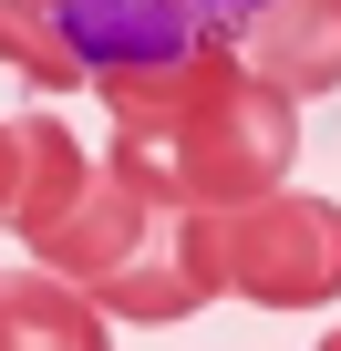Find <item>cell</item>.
I'll use <instances>...</instances> for the list:
<instances>
[{
    "instance_id": "cell-5",
    "label": "cell",
    "mask_w": 341,
    "mask_h": 351,
    "mask_svg": "<svg viewBox=\"0 0 341 351\" xmlns=\"http://www.w3.org/2000/svg\"><path fill=\"white\" fill-rule=\"evenodd\" d=\"M145 217H155V197H145V186H124L114 165H83V176H73V197H62L52 217H32V228H21V248H32L42 269H62L73 289H104V279L134 258Z\"/></svg>"
},
{
    "instance_id": "cell-7",
    "label": "cell",
    "mask_w": 341,
    "mask_h": 351,
    "mask_svg": "<svg viewBox=\"0 0 341 351\" xmlns=\"http://www.w3.org/2000/svg\"><path fill=\"white\" fill-rule=\"evenodd\" d=\"M104 341V300L73 289L62 269H0V351H93Z\"/></svg>"
},
{
    "instance_id": "cell-4",
    "label": "cell",
    "mask_w": 341,
    "mask_h": 351,
    "mask_svg": "<svg viewBox=\"0 0 341 351\" xmlns=\"http://www.w3.org/2000/svg\"><path fill=\"white\" fill-rule=\"evenodd\" d=\"M259 0H52V21L73 32L83 73H134V62H176L197 42H228Z\"/></svg>"
},
{
    "instance_id": "cell-2",
    "label": "cell",
    "mask_w": 341,
    "mask_h": 351,
    "mask_svg": "<svg viewBox=\"0 0 341 351\" xmlns=\"http://www.w3.org/2000/svg\"><path fill=\"white\" fill-rule=\"evenodd\" d=\"M217 258H228V289H248L269 310H320V300H341V207L259 186L217 217Z\"/></svg>"
},
{
    "instance_id": "cell-1",
    "label": "cell",
    "mask_w": 341,
    "mask_h": 351,
    "mask_svg": "<svg viewBox=\"0 0 341 351\" xmlns=\"http://www.w3.org/2000/svg\"><path fill=\"white\" fill-rule=\"evenodd\" d=\"M104 124H114V176L145 197H187V207H238L259 186H279L300 155V114L279 83H259L238 62V42H197L176 62H134V73H93Z\"/></svg>"
},
{
    "instance_id": "cell-8",
    "label": "cell",
    "mask_w": 341,
    "mask_h": 351,
    "mask_svg": "<svg viewBox=\"0 0 341 351\" xmlns=\"http://www.w3.org/2000/svg\"><path fill=\"white\" fill-rule=\"evenodd\" d=\"M73 176H83L73 124H52V114H0V228L52 217L73 197Z\"/></svg>"
},
{
    "instance_id": "cell-6",
    "label": "cell",
    "mask_w": 341,
    "mask_h": 351,
    "mask_svg": "<svg viewBox=\"0 0 341 351\" xmlns=\"http://www.w3.org/2000/svg\"><path fill=\"white\" fill-rule=\"evenodd\" d=\"M228 42H238V62H248L259 83H279L290 104H300V93H331V83H341V0H259Z\"/></svg>"
},
{
    "instance_id": "cell-9",
    "label": "cell",
    "mask_w": 341,
    "mask_h": 351,
    "mask_svg": "<svg viewBox=\"0 0 341 351\" xmlns=\"http://www.w3.org/2000/svg\"><path fill=\"white\" fill-rule=\"evenodd\" d=\"M0 62H11L32 93H73V83H93L83 52H73V32L52 21V0H0Z\"/></svg>"
},
{
    "instance_id": "cell-3",
    "label": "cell",
    "mask_w": 341,
    "mask_h": 351,
    "mask_svg": "<svg viewBox=\"0 0 341 351\" xmlns=\"http://www.w3.org/2000/svg\"><path fill=\"white\" fill-rule=\"evenodd\" d=\"M217 217H228V207H187V197H155V217H145L134 258H124V269L93 289V300H104V320L165 330V320L207 310V300L228 289V258H217Z\"/></svg>"
}]
</instances>
